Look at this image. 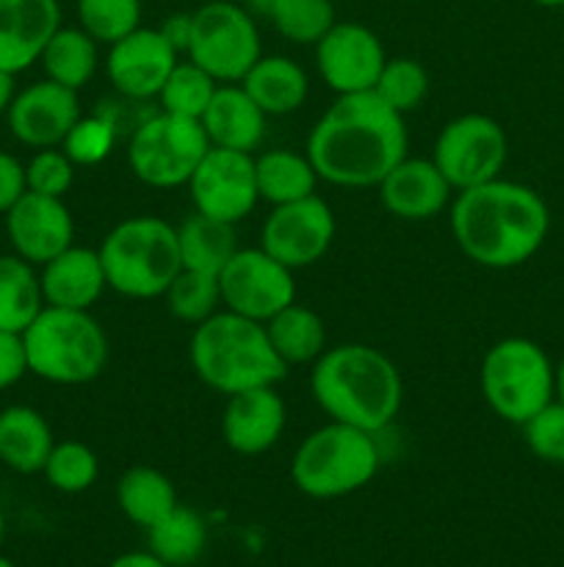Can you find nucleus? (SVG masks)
I'll return each instance as SVG.
<instances>
[{
  "instance_id": "e433bc0d",
  "label": "nucleus",
  "mask_w": 564,
  "mask_h": 567,
  "mask_svg": "<svg viewBox=\"0 0 564 567\" xmlns=\"http://www.w3.org/2000/svg\"><path fill=\"white\" fill-rule=\"evenodd\" d=\"M374 94L382 103L390 105L393 111L407 116L409 111L420 109V103L429 94V72L424 70L420 61L407 59V55L387 59L374 86Z\"/></svg>"
},
{
  "instance_id": "c03bdc74",
  "label": "nucleus",
  "mask_w": 564,
  "mask_h": 567,
  "mask_svg": "<svg viewBox=\"0 0 564 567\" xmlns=\"http://www.w3.org/2000/svg\"><path fill=\"white\" fill-rule=\"evenodd\" d=\"M158 31L164 33V39L177 50V53L186 55L188 39H191V14H182L180 11V14L166 17V20L158 25Z\"/></svg>"
},
{
  "instance_id": "4be33fe9",
  "label": "nucleus",
  "mask_w": 564,
  "mask_h": 567,
  "mask_svg": "<svg viewBox=\"0 0 564 567\" xmlns=\"http://www.w3.org/2000/svg\"><path fill=\"white\" fill-rule=\"evenodd\" d=\"M39 282H42L44 305L64 310H92L108 288L97 249L75 247V244L39 266Z\"/></svg>"
},
{
  "instance_id": "1a4fd4ad",
  "label": "nucleus",
  "mask_w": 564,
  "mask_h": 567,
  "mask_svg": "<svg viewBox=\"0 0 564 567\" xmlns=\"http://www.w3.org/2000/svg\"><path fill=\"white\" fill-rule=\"evenodd\" d=\"M208 150L202 122L160 111L133 131L127 164L144 186L177 188L188 186Z\"/></svg>"
},
{
  "instance_id": "7ed1b4c3",
  "label": "nucleus",
  "mask_w": 564,
  "mask_h": 567,
  "mask_svg": "<svg viewBox=\"0 0 564 567\" xmlns=\"http://www.w3.org/2000/svg\"><path fill=\"white\" fill-rule=\"evenodd\" d=\"M310 391L330 421L382 432L396 421L404 402L398 365L368 343L330 347L310 371Z\"/></svg>"
},
{
  "instance_id": "c756f323",
  "label": "nucleus",
  "mask_w": 564,
  "mask_h": 567,
  "mask_svg": "<svg viewBox=\"0 0 564 567\" xmlns=\"http://www.w3.org/2000/svg\"><path fill=\"white\" fill-rule=\"evenodd\" d=\"M39 64H42L48 81L61 83L72 92H81L97 72V42L81 25H61L44 44Z\"/></svg>"
},
{
  "instance_id": "b1692460",
  "label": "nucleus",
  "mask_w": 564,
  "mask_h": 567,
  "mask_svg": "<svg viewBox=\"0 0 564 567\" xmlns=\"http://www.w3.org/2000/svg\"><path fill=\"white\" fill-rule=\"evenodd\" d=\"M55 446L53 430L39 410L11 404L0 410V463L17 474H42Z\"/></svg>"
},
{
  "instance_id": "f03ea898",
  "label": "nucleus",
  "mask_w": 564,
  "mask_h": 567,
  "mask_svg": "<svg viewBox=\"0 0 564 567\" xmlns=\"http://www.w3.org/2000/svg\"><path fill=\"white\" fill-rule=\"evenodd\" d=\"M448 221L459 252L484 269L523 266L551 233L545 199L531 186L503 177L457 192Z\"/></svg>"
},
{
  "instance_id": "de8ad7c7",
  "label": "nucleus",
  "mask_w": 564,
  "mask_h": 567,
  "mask_svg": "<svg viewBox=\"0 0 564 567\" xmlns=\"http://www.w3.org/2000/svg\"><path fill=\"white\" fill-rule=\"evenodd\" d=\"M556 402L564 404V360L556 369Z\"/></svg>"
},
{
  "instance_id": "2f4dec72",
  "label": "nucleus",
  "mask_w": 564,
  "mask_h": 567,
  "mask_svg": "<svg viewBox=\"0 0 564 567\" xmlns=\"http://www.w3.org/2000/svg\"><path fill=\"white\" fill-rule=\"evenodd\" d=\"M147 535L149 554H155L169 567H186L202 557L205 543H208V526H205L202 515L177 504L158 524L149 526Z\"/></svg>"
},
{
  "instance_id": "20e7f679",
  "label": "nucleus",
  "mask_w": 564,
  "mask_h": 567,
  "mask_svg": "<svg viewBox=\"0 0 564 567\" xmlns=\"http://www.w3.org/2000/svg\"><path fill=\"white\" fill-rule=\"evenodd\" d=\"M188 358L194 374L210 391L224 396L276 385L288 374V365L271 347L265 327L230 310H219L194 327Z\"/></svg>"
},
{
  "instance_id": "a211bd4d",
  "label": "nucleus",
  "mask_w": 564,
  "mask_h": 567,
  "mask_svg": "<svg viewBox=\"0 0 564 567\" xmlns=\"http://www.w3.org/2000/svg\"><path fill=\"white\" fill-rule=\"evenodd\" d=\"M6 120H9L11 136L25 147H61L72 125L81 120L77 92L44 78L14 94Z\"/></svg>"
},
{
  "instance_id": "c9c22d12",
  "label": "nucleus",
  "mask_w": 564,
  "mask_h": 567,
  "mask_svg": "<svg viewBox=\"0 0 564 567\" xmlns=\"http://www.w3.org/2000/svg\"><path fill=\"white\" fill-rule=\"evenodd\" d=\"M77 25L97 44H114L142 28V0H77Z\"/></svg>"
},
{
  "instance_id": "0eeeda50",
  "label": "nucleus",
  "mask_w": 564,
  "mask_h": 567,
  "mask_svg": "<svg viewBox=\"0 0 564 567\" xmlns=\"http://www.w3.org/2000/svg\"><path fill=\"white\" fill-rule=\"evenodd\" d=\"M379 446L370 432L330 421L296 446L291 482L304 496L330 502L363 491L379 471Z\"/></svg>"
},
{
  "instance_id": "72a5a7b5",
  "label": "nucleus",
  "mask_w": 564,
  "mask_h": 567,
  "mask_svg": "<svg viewBox=\"0 0 564 567\" xmlns=\"http://www.w3.org/2000/svg\"><path fill=\"white\" fill-rule=\"evenodd\" d=\"M219 86L221 83L213 75H208L202 66H197L188 59H180L158 94L160 111L188 116V120H202L205 109L210 105V100H213Z\"/></svg>"
},
{
  "instance_id": "37998d69",
  "label": "nucleus",
  "mask_w": 564,
  "mask_h": 567,
  "mask_svg": "<svg viewBox=\"0 0 564 567\" xmlns=\"http://www.w3.org/2000/svg\"><path fill=\"white\" fill-rule=\"evenodd\" d=\"M22 194H25V164L0 150V214H6Z\"/></svg>"
},
{
  "instance_id": "5701e85b",
  "label": "nucleus",
  "mask_w": 564,
  "mask_h": 567,
  "mask_svg": "<svg viewBox=\"0 0 564 567\" xmlns=\"http://www.w3.org/2000/svg\"><path fill=\"white\" fill-rule=\"evenodd\" d=\"M265 120L269 116L243 92L241 83H221L199 122L210 147L254 153L265 138Z\"/></svg>"
},
{
  "instance_id": "f704fd0d",
  "label": "nucleus",
  "mask_w": 564,
  "mask_h": 567,
  "mask_svg": "<svg viewBox=\"0 0 564 567\" xmlns=\"http://www.w3.org/2000/svg\"><path fill=\"white\" fill-rule=\"evenodd\" d=\"M164 299L175 319L197 327L221 310L219 277L205 275V271L180 269V275L166 288Z\"/></svg>"
},
{
  "instance_id": "6e6552de",
  "label": "nucleus",
  "mask_w": 564,
  "mask_h": 567,
  "mask_svg": "<svg viewBox=\"0 0 564 567\" xmlns=\"http://www.w3.org/2000/svg\"><path fill=\"white\" fill-rule=\"evenodd\" d=\"M487 408L506 424L523 426L556 399V369L540 343L503 338L487 349L479 369Z\"/></svg>"
},
{
  "instance_id": "ddd939ff",
  "label": "nucleus",
  "mask_w": 564,
  "mask_h": 567,
  "mask_svg": "<svg viewBox=\"0 0 564 567\" xmlns=\"http://www.w3.org/2000/svg\"><path fill=\"white\" fill-rule=\"evenodd\" d=\"M335 241V214L318 197L274 205L260 230V247L291 271L307 269L330 252Z\"/></svg>"
},
{
  "instance_id": "412c9836",
  "label": "nucleus",
  "mask_w": 564,
  "mask_h": 567,
  "mask_svg": "<svg viewBox=\"0 0 564 567\" xmlns=\"http://www.w3.org/2000/svg\"><path fill=\"white\" fill-rule=\"evenodd\" d=\"M61 28L59 0H0V70H28Z\"/></svg>"
},
{
  "instance_id": "09e8293b",
  "label": "nucleus",
  "mask_w": 564,
  "mask_h": 567,
  "mask_svg": "<svg viewBox=\"0 0 564 567\" xmlns=\"http://www.w3.org/2000/svg\"><path fill=\"white\" fill-rule=\"evenodd\" d=\"M531 3L542 6V9H562L564 0H531Z\"/></svg>"
},
{
  "instance_id": "473e14b6",
  "label": "nucleus",
  "mask_w": 564,
  "mask_h": 567,
  "mask_svg": "<svg viewBox=\"0 0 564 567\" xmlns=\"http://www.w3.org/2000/svg\"><path fill=\"white\" fill-rule=\"evenodd\" d=\"M271 25L293 44H318V39L337 22L332 0H271L265 6Z\"/></svg>"
},
{
  "instance_id": "423d86ee",
  "label": "nucleus",
  "mask_w": 564,
  "mask_h": 567,
  "mask_svg": "<svg viewBox=\"0 0 564 567\" xmlns=\"http://www.w3.org/2000/svg\"><path fill=\"white\" fill-rule=\"evenodd\" d=\"M28 374L53 385H86L108 363V338L88 310L44 305L22 332Z\"/></svg>"
},
{
  "instance_id": "603ef678",
  "label": "nucleus",
  "mask_w": 564,
  "mask_h": 567,
  "mask_svg": "<svg viewBox=\"0 0 564 567\" xmlns=\"http://www.w3.org/2000/svg\"><path fill=\"white\" fill-rule=\"evenodd\" d=\"M252 3H258V6H260V9H263V11H265V6H269V3H271V0H252Z\"/></svg>"
},
{
  "instance_id": "c85d7f7f",
  "label": "nucleus",
  "mask_w": 564,
  "mask_h": 567,
  "mask_svg": "<svg viewBox=\"0 0 564 567\" xmlns=\"http://www.w3.org/2000/svg\"><path fill=\"white\" fill-rule=\"evenodd\" d=\"M116 504L130 524L149 529L177 507V491L169 476L149 465H133L116 482Z\"/></svg>"
},
{
  "instance_id": "79ce46f5",
  "label": "nucleus",
  "mask_w": 564,
  "mask_h": 567,
  "mask_svg": "<svg viewBox=\"0 0 564 567\" xmlns=\"http://www.w3.org/2000/svg\"><path fill=\"white\" fill-rule=\"evenodd\" d=\"M28 374L25 343L22 332L0 330V391L17 385Z\"/></svg>"
},
{
  "instance_id": "3c124183",
  "label": "nucleus",
  "mask_w": 564,
  "mask_h": 567,
  "mask_svg": "<svg viewBox=\"0 0 564 567\" xmlns=\"http://www.w3.org/2000/svg\"><path fill=\"white\" fill-rule=\"evenodd\" d=\"M0 567H14V563H11V559H6V557H0Z\"/></svg>"
},
{
  "instance_id": "f3484780",
  "label": "nucleus",
  "mask_w": 564,
  "mask_h": 567,
  "mask_svg": "<svg viewBox=\"0 0 564 567\" xmlns=\"http://www.w3.org/2000/svg\"><path fill=\"white\" fill-rule=\"evenodd\" d=\"M3 216L14 255L36 269L75 244V221L61 197L25 192Z\"/></svg>"
},
{
  "instance_id": "a18cd8bd",
  "label": "nucleus",
  "mask_w": 564,
  "mask_h": 567,
  "mask_svg": "<svg viewBox=\"0 0 564 567\" xmlns=\"http://www.w3.org/2000/svg\"><path fill=\"white\" fill-rule=\"evenodd\" d=\"M108 567H169V565H164L158 557H155V554H149V551H130V554H122V557H116Z\"/></svg>"
},
{
  "instance_id": "7c9ffc66",
  "label": "nucleus",
  "mask_w": 564,
  "mask_h": 567,
  "mask_svg": "<svg viewBox=\"0 0 564 567\" xmlns=\"http://www.w3.org/2000/svg\"><path fill=\"white\" fill-rule=\"evenodd\" d=\"M44 297L36 266L20 255H0V330L25 332L42 313Z\"/></svg>"
},
{
  "instance_id": "8fccbe9b",
  "label": "nucleus",
  "mask_w": 564,
  "mask_h": 567,
  "mask_svg": "<svg viewBox=\"0 0 564 567\" xmlns=\"http://www.w3.org/2000/svg\"><path fill=\"white\" fill-rule=\"evenodd\" d=\"M3 537H6V518L3 513H0V546H3Z\"/></svg>"
},
{
  "instance_id": "2eb2a0df",
  "label": "nucleus",
  "mask_w": 564,
  "mask_h": 567,
  "mask_svg": "<svg viewBox=\"0 0 564 567\" xmlns=\"http://www.w3.org/2000/svg\"><path fill=\"white\" fill-rule=\"evenodd\" d=\"M387 53L379 37L359 22H335L315 44V66L335 94L374 92Z\"/></svg>"
},
{
  "instance_id": "6ab92c4d",
  "label": "nucleus",
  "mask_w": 564,
  "mask_h": 567,
  "mask_svg": "<svg viewBox=\"0 0 564 567\" xmlns=\"http://www.w3.org/2000/svg\"><path fill=\"white\" fill-rule=\"evenodd\" d=\"M285 421L288 410L276 393V385L252 388V391L227 396L224 413H221V437L230 452L258 457L276 446L285 432Z\"/></svg>"
},
{
  "instance_id": "864d4df0",
  "label": "nucleus",
  "mask_w": 564,
  "mask_h": 567,
  "mask_svg": "<svg viewBox=\"0 0 564 567\" xmlns=\"http://www.w3.org/2000/svg\"><path fill=\"white\" fill-rule=\"evenodd\" d=\"M562 11H564V6H562Z\"/></svg>"
},
{
  "instance_id": "ea45409f",
  "label": "nucleus",
  "mask_w": 564,
  "mask_h": 567,
  "mask_svg": "<svg viewBox=\"0 0 564 567\" xmlns=\"http://www.w3.org/2000/svg\"><path fill=\"white\" fill-rule=\"evenodd\" d=\"M72 183H75V164L61 147L36 150L25 164V192L64 199Z\"/></svg>"
},
{
  "instance_id": "4468645a",
  "label": "nucleus",
  "mask_w": 564,
  "mask_h": 567,
  "mask_svg": "<svg viewBox=\"0 0 564 567\" xmlns=\"http://www.w3.org/2000/svg\"><path fill=\"white\" fill-rule=\"evenodd\" d=\"M188 194L197 214L230 225L243 221L260 203L254 153L210 147L188 181Z\"/></svg>"
},
{
  "instance_id": "58836bf2",
  "label": "nucleus",
  "mask_w": 564,
  "mask_h": 567,
  "mask_svg": "<svg viewBox=\"0 0 564 567\" xmlns=\"http://www.w3.org/2000/svg\"><path fill=\"white\" fill-rule=\"evenodd\" d=\"M116 144V127L105 116H83L72 125L61 150L75 166H97L111 155Z\"/></svg>"
},
{
  "instance_id": "aec40b11",
  "label": "nucleus",
  "mask_w": 564,
  "mask_h": 567,
  "mask_svg": "<svg viewBox=\"0 0 564 567\" xmlns=\"http://www.w3.org/2000/svg\"><path fill=\"white\" fill-rule=\"evenodd\" d=\"M379 203L390 216L404 221H426L451 205L453 186L431 158L404 155L379 186Z\"/></svg>"
},
{
  "instance_id": "a878e982",
  "label": "nucleus",
  "mask_w": 564,
  "mask_h": 567,
  "mask_svg": "<svg viewBox=\"0 0 564 567\" xmlns=\"http://www.w3.org/2000/svg\"><path fill=\"white\" fill-rule=\"evenodd\" d=\"M254 181L263 203L274 205L296 203V199L315 194L318 186V172L307 153L296 150H265L254 155Z\"/></svg>"
},
{
  "instance_id": "bb28decb",
  "label": "nucleus",
  "mask_w": 564,
  "mask_h": 567,
  "mask_svg": "<svg viewBox=\"0 0 564 567\" xmlns=\"http://www.w3.org/2000/svg\"><path fill=\"white\" fill-rule=\"evenodd\" d=\"M265 336L285 365L315 363L326 352V324L307 305H288L265 321Z\"/></svg>"
},
{
  "instance_id": "dca6fc26",
  "label": "nucleus",
  "mask_w": 564,
  "mask_h": 567,
  "mask_svg": "<svg viewBox=\"0 0 564 567\" xmlns=\"http://www.w3.org/2000/svg\"><path fill=\"white\" fill-rule=\"evenodd\" d=\"M177 61H180V53L166 42L158 28H136L119 42L108 44L105 70H108L111 86L122 97L149 100L158 97Z\"/></svg>"
},
{
  "instance_id": "9d476101",
  "label": "nucleus",
  "mask_w": 564,
  "mask_h": 567,
  "mask_svg": "<svg viewBox=\"0 0 564 567\" xmlns=\"http://www.w3.org/2000/svg\"><path fill=\"white\" fill-rule=\"evenodd\" d=\"M260 55L258 25L238 3L210 0L191 14L186 59L219 83H241Z\"/></svg>"
},
{
  "instance_id": "9b49d317",
  "label": "nucleus",
  "mask_w": 564,
  "mask_h": 567,
  "mask_svg": "<svg viewBox=\"0 0 564 567\" xmlns=\"http://www.w3.org/2000/svg\"><path fill=\"white\" fill-rule=\"evenodd\" d=\"M506 155L509 142L501 122L487 114H462L442 127L431 161L453 192H464L501 177Z\"/></svg>"
},
{
  "instance_id": "cd10ccee",
  "label": "nucleus",
  "mask_w": 564,
  "mask_h": 567,
  "mask_svg": "<svg viewBox=\"0 0 564 567\" xmlns=\"http://www.w3.org/2000/svg\"><path fill=\"white\" fill-rule=\"evenodd\" d=\"M177 247H180L182 269L205 271L216 275L230 264L232 255L238 252L236 225L194 210L182 225H177Z\"/></svg>"
},
{
  "instance_id": "49530a36",
  "label": "nucleus",
  "mask_w": 564,
  "mask_h": 567,
  "mask_svg": "<svg viewBox=\"0 0 564 567\" xmlns=\"http://www.w3.org/2000/svg\"><path fill=\"white\" fill-rule=\"evenodd\" d=\"M17 86H14V75L6 70H0V116L9 114V105L14 100Z\"/></svg>"
},
{
  "instance_id": "4c0bfd02",
  "label": "nucleus",
  "mask_w": 564,
  "mask_h": 567,
  "mask_svg": "<svg viewBox=\"0 0 564 567\" xmlns=\"http://www.w3.org/2000/svg\"><path fill=\"white\" fill-rule=\"evenodd\" d=\"M44 480L59 493H83L97 482L100 460L86 443L61 441L50 452L48 463L42 468Z\"/></svg>"
},
{
  "instance_id": "a19ab883",
  "label": "nucleus",
  "mask_w": 564,
  "mask_h": 567,
  "mask_svg": "<svg viewBox=\"0 0 564 567\" xmlns=\"http://www.w3.org/2000/svg\"><path fill=\"white\" fill-rule=\"evenodd\" d=\"M523 437L536 460L564 465V404L553 399L540 413L531 415L523 424Z\"/></svg>"
},
{
  "instance_id": "39448f33",
  "label": "nucleus",
  "mask_w": 564,
  "mask_h": 567,
  "mask_svg": "<svg viewBox=\"0 0 564 567\" xmlns=\"http://www.w3.org/2000/svg\"><path fill=\"white\" fill-rule=\"evenodd\" d=\"M105 282L127 299H158L182 269L177 227L160 216H130L97 247Z\"/></svg>"
},
{
  "instance_id": "f257e3e1",
  "label": "nucleus",
  "mask_w": 564,
  "mask_h": 567,
  "mask_svg": "<svg viewBox=\"0 0 564 567\" xmlns=\"http://www.w3.org/2000/svg\"><path fill=\"white\" fill-rule=\"evenodd\" d=\"M304 153L318 181L341 188L379 186L407 155V125L374 92L337 94L310 131Z\"/></svg>"
},
{
  "instance_id": "f8f14e48",
  "label": "nucleus",
  "mask_w": 564,
  "mask_h": 567,
  "mask_svg": "<svg viewBox=\"0 0 564 567\" xmlns=\"http://www.w3.org/2000/svg\"><path fill=\"white\" fill-rule=\"evenodd\" d=\"M221 310L265 324L271 316L296 302L293 271L263 247H241L219 271Z\"/></svg>"
},
{
  "instance_id": "393cba45",
  "label": "nucleus",
  "mask_w": 564,
  "mask_h": 567,
  "mask_svg": "<svg viewBox=\"0 0 564 567\" xmlns=\"http://www.w3.org/2000/svg\"><path fill=\"white\" fill-rule=\"evenodd\" d=\"M243 92L260 105L265 116L293 114L310 94V78L288 55H260L241 81Z\"/></svg>"
}]
</instances>
